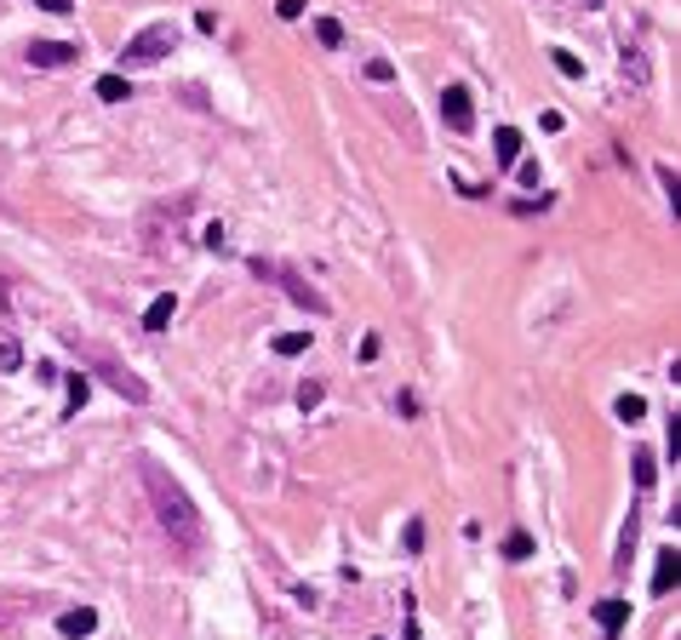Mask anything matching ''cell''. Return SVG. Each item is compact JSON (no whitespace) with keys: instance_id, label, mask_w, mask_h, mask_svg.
Returning <instances> with one entry per match:
<instances>
[{"instance_id":"15","label":"cell","mask_w":681,"mask_h":640,"mask_svg":"<svg viewBox=\"0 0 681 640\" xmlns=\"http://www.w3.org/2000/svg\"><path fill=\"white\" fill-rule=\"evenodd\" d=\"M613 412H618V424H641V417H647V400L641 395H618Z\"/></svg>"},{"instance_id":"20","label":"cell","mask_w":681,"mask_h":640,"mask_svg":"<svg viewBox=\"0 0 681 640\" xmlns=\"http://www.w3.org/2000/svg\"><path fill=\"white\" fill-rule=\"evenodd\" d=\"M653 480H659V463H653V452H636V487L647 492Z\"/></svg>"},{"instance_id":"2","label":"cell","mask_w":681,"mask_h":640,"mask_svg":"<svg viewBox=\"0 0 681 640\" xmlns=\"http://www.w3.org/2000/svg\"><path fill=\"white\" fill-rule=\"evenodd\" d=\"M172 46H178V23H149L120 46V69H149V64H161Z\"/></svg>"},{"instance_id":"6","label":"cell","mask_w":681,"mask_h":640,"mask_svg":"<svg viewBox=\"0 0 681 640\" xmlns=\"http://www.w3.org/2000/svg\"><path fill=\"white\" fill-rule=\"evenodd\" d=\"M75 57H81V46H75V40H35V46H29V64H35V69H64V64H75Z\"/></svg>"},{"instance_id":"29","label":"cell","mask_w":681,"mask_h":640,"mask_svg":"<svg viewBox=\"0 0 681 640\" xmlns=\"http://www.w3.org/2000/svg\"><path fill=\"white\" fill-rule=\"evenodd\" d=\"M401 640H424V635H418V601L407 595V635H401Z\"/></svg>"},{"instance_id":"17","label":"cell","mask_w":681,"mask_h":640,"mask_svg":"<svg viewBox=\"0 0 681 640\" xmlns=\"http://www.w3.org/2000/svg\"><path fill=\"white\" fill-rule=\"evenodd\" d=\"M64 406H69V417L86 406V378H81V372H69V378H64Z\"/></svg>"},{"instance_id":"21","label":"cell","mask_w":681,"mask_h":640,"mask_svg":"<svg viewBox=\"0 0 681 640\" xmlns=\"http://www.w3.org/2000/svg\"><path fill=\"white\" fill-rule=\"evenodd\" d=\"M527 555H533V538L527 532H509L504 538V560H527Z\"/></svg>"},{"instance_id":"19","label":"cell","mask_w":681,"mask_h":640,"mask_svg":"<svg viewBox=\"0 0 681 640\" xmlns=\"http://www.w3.org/2000/svg\"><path fill=\"white\" fill-rule=\"evenodd\" d=\"M401 549H407V555H424V521H418V514L407 521V532H401Z\"/></svg>"},{"instance_id":"24","label":"cell","mask_w":681,"mask_h":640,"mask_svg":"<svg viewBox=\"0 0 681 640\" xmlns=\"http://www.w3.org/2000/svg\"><path fill=\"white\" fill-rule=\"evenodd\" d=\"M550 64L562 69L567 81H584V64H579V57H572V52H550Z\"/></svg>"},{"instance_id":"13","label":"cell","mask_w":681,"mask_h":640,"mask_svg":"<svg viewBox=\"0 0 681 640\" xmlns=\"http://www.w3.org/2000/svg\"><path fill=\"white\" fill-rule=\"evenodd\" d=\"M0 372H6V378H12V372H23V343L12 332H0Z\"/></svg>"},{"instance_id":"5","label":"cell","mask_w":681,"mask_h":640,"mask_svg":"<svg viewBox=\"0 0 681 640\" xmlns=\"http://www.w3.org/2000/svg\"><path fill=\"white\" fill-rule=\"evenodd\" d=\"M441 120L453 127L458 137H470L475 132V103H470V86H447L441 92Z\"/></svg>"},{"instance_id":"14","label":"cell","mask_w":681,"mask_h":640,"mask_svg":"<svg viewBox=\"0 0 681 640\" xmlns=\"http://www.w3.org/2000/svg\"><path fill=\"white\" fill-rule=\"evenodd\" d=\"M98 98H103V103H127V98H132L127 75H103V81H98Z\"/></svg>"},{"instance_id":"31","label":"cell","mask_w":681,"mask_h":640,"mask_svg":"<svg viewBox=\"0 0 681 640\" xmlns=\"http://www.w3.org/2000/svg\"><path fill=\"white\" fill-rule=\"evenodd\" d=\"M395 412H401V417H418V400L407 395V389H401V395H395Z\"/></svg>"},{"instance_id":"22","label":"cell","mask_w":681,"mask_h":640,"mask_svg":"<svg viewBox=\"0 0 681 640\" xmlns=\"http://www.w3.org/2000/svg\"><path fill=\"white\" fill-rule=\"evenodd\" d=\"M636 526H641V521H636V509H630V521H624V549H618V560H613L618 572L630 566V549H636Z\"/></svg>"},{"instance_id":"28","label":"cell","mask_w":681,"mask_h":640,"mask_svg":"<svg viewBox=\"0 0 681 640\" xmlns=\"http://www.w3.org/2000/svg\"><path fill=\"white\" fill-rule=\"evenodd\" d=\"M664 441H670V458H676V463H681V412H676V417H670V434H664Z\"/></svg>"},{"instance_id":"9","label":"cell","mask_w":681,"mask_h":640,"mask_svg":"<svg viewBox=\"0 0 681 640\" xmlns=\"http://www.w3.org/2000/svg\"><path fill=\"white\" fill-rule=\"evenodd\" d=\"M681 577V555L676 549H659V566H653V595H670Z\"/></svg>"},{"instance_id":"4","label":"cell","mask_w":681,"mask_h":640,"mask_svg":"<svg viewBox=\"0 0 681 640\" xmlns=\"http://www.w3.org/2000/svg\"><path fill=\"white\" fill-rule=\"evenodd\" d=\"M92 372H98V378L110 383L115 395H120V400H132V406H144V400H149V383L137 378L132 366H115V361H98V366H92Z\"/></svg>"},{"instance_id":"27","label":"cell","mask_w":681,"mask_h":640,"mask_svg":"<svg viewBox=\"0 0 681 640\" xmlns=\"http://www.w3.org/2000/svg\"><path fill=\"white\" fill-rule=\"evenodd\" d=\"M659 183H664V195H670V206H681V178L670 166H659Z\"/></svg>"},{"instance_id":"25","label":"cell","mask_w":681,"mask_h":640,"mask_svg":"<svg viewBox=\"0 0 681 640\" xmlns=\"http://www.w3.org/2000/svg\"><path fill=\"white\" fill-rule=\"evenodd\" d=\"M516 178H521V189H538L544 171H538V161H516Z\"/></svg>"},{"instance_id":"16","label":"cell","mask_w":681,"mask_h":640,"mask_svg":"<svg viewBox=\"0 0 681 640\" xmlns=\"http://www.w3.org/2000/svg\"><path fill=\"white\" fill-rule=\"evenodd\" d=\"M618 64H624V75L636 86H647V57H641V46H624V52H618Z\"/></svg>"},{"instance_id":"18","label":"cell","mask_w":681,"mask_h":640,"mask_svg":"<svg viewBox=\"0 0 681 640\" xmlns=\"http://www.w3.org/2000/svg\"><path fill=\"white\" fill-rule=\"evenodd\" d=\"M315 40L321 46H344V23H338V18H315Z\"/></svg>"},{"instance_id":"30","label":"cell","mask_w":681,"mask_h":640,"mask_svg":"<svg viewBox=\"0 0 681 640\" xmlns=\"http://www.w3.org/2000/svg\"><path fill=\"white\" fill-rule=\"evenodd\" d=\"M40 12H52V18H64V12H75V0H35Z\"/></svg>"},{"instance_id":"26","label":"cell","mask_w":681,"mask_h":640,"mask_svg":"<svg viewBox=\"0 0 681 640\" xmlns=\"http://www.w3.org/2000/svg\"><path fill=\"white\" fill-rule=\"evenodd\" d=\"M321 395H327V389H321L315 378H309V383H298V406H304V412H315V406H321Z\"/></svg>"},{"instance_id":"8","label":"cell","mask_w":681,"mask_h":640,"mask_svg":"<svg viewBox=\"0 0 681 640\" xmlns=\"http://www.w3.org/2000/svg\"><path fill=\"white\" fill-rule=\"evenodd\" d=\"M92 629H98V612H92V606H75V612L57 618V635L64 640H86Z\"/></svg>"},{"instance_id":"12","label":"cell","mask_w":681,"mask_h":640,"mask_svg":"<svg viewBox=\"0 0 681 640\" xmlns=\"http://www.w3.org/2000/svg\"><path fill=\"white\" fill-rule=\"evenodd\" d=\"M270 349L281 355V361H298V355H309V332H281V338L270 343Z\"/></svg>"},{"instance_id":"11","label":"cell","mask_w":681,"mask_h":640,"mask_svg":"<svg viewBox=\"0 0 681 640\" xmlns=\"http://www.w3.org/2000/svg\"><path fill=\"white\" fill-rule=\"evenodd\" d=\"M492 154H499V166H516L521 161V132L516 127H499V132H492Z\"/></svg>"},{"instance_id":"1","label":"cell","mask_w":681,"mask_h":640,"mask_svg":"<svg viewBox=\"0 0 681 640\" xmlns=\"http://www.w3.org/2000/svg\"><path fill=\"white\" fill-rule=\"evenodd\" d=\"M137 480H144L149 509H155V521L166 526V538H172L178 549H190V555H195L200 543H207V526H200V509L190 504V492H183L155 458H137Z\"/></svg>"},{"instance_id":"3","label":"cell","mask_w":681,"mask_h":640,"mask_svg":"<svg viewBox=\"0 0 681 640\" xmlns=\"http://www.w3.org/2000/svg\"><path fill=\"white\" fill-rule=\"evenodd\" d=\"M252 275H258V280H270V286H281L287 298H292V303L304 309V315H327V309H332V303L321 298V292L309 286L304 275H292V269H281V263H264V258H252Z\"/></svg>"},{"instance_id":"23","label":"cell","mask_w":681,"mask_h":640,"mask_svg":"<svg viewBox=\"0 0 681 640\" xmlns=\"http://www.w3.org/2000/svg\"><path fill=\"white\" fill-rule=\"evenodd\" d=\"M367 81L390 86V81H395V64H390V57H367Z\"/></svg>"},{"instance_id":"10","label":"cell","mask_w":681,"mask_h":640,"mask_svg":"<svg viewBox=\"0 0 681 640\" xmlns=\"http://www.w3.org/2000/svg\"><path fill=\"white\" fill-rule=\"evenodd\" d=\"M172 315H178V298H172V292H161V298L144 309V332H166V326H172Z\"/></svg>"},{"instance_id":"7","label":"cell","mask_w":681,"mask_h":640,"mask_svg":"<svg viewBox=\"0 0 681 640\" xmlns=\"http://www.w3.org/2000/svg\"><path fill=\"white\" fill-rule=\"evenodd\" d=\"M624 623H630V601H624V595H613V601H596V629L607 635V640H613L618 629H624Z\"/></svg>"}]
</instances>
